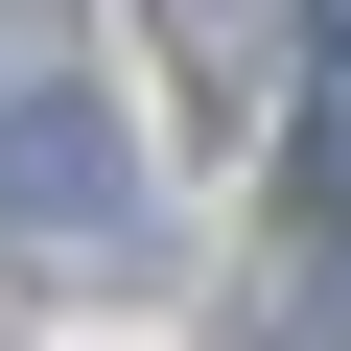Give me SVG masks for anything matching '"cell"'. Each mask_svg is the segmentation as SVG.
<instances>
[{"mask_svg":"<svg viewBox=\"0 0 351 351\" xmlns=\"http://www.w3.org/2000/svg\"><path fill=\"white\" fill-rule=\"evenodd\" d=\"M0 234H47V258H141V164H117V117H94L71 71L0 94Z\"/></svg>","mask_w":351,"mask_h":351,"instance_id":"cell-1","label":"cell"},{"mask_svg":"<svg viewBox=\"0 0 351 351\" xmlns=\"http://www.w3.org/2000/svg\"><path fill=\"white\" fill-rule=\"evenodd\" d=\"M281 351H351V258H328V234L281 258Z\"/></svg>","mask_w":351,"mask_h":351,"instance_id":"cell-2","label":"cell"},{"mask_svg":"<svg viewBox=\"0 0 351 351\" xmlns=\"http://www.w3.org/2000/svg\"><path fill=\"white\" fill-rule=\"evenodd\" d=\"M164 71H188V94H234V0H164Z\"/></svg>","mask_w":351,"mask_h":351,"instance_id":"cell-3","label":"cell"},{"mask_svg":"<svg viewBox=\"0 0 351 351\" xmlns=\"http://www.w3.org/2000/svg\"><path fill=\"white\" fill-rule=\"evenodd\" d=\"M328 24H351V0H328Z\"/></svg>","mask_w":351,"mask_h":351,"instance_id":"cell-4","label":"cell"}]
</instances>
